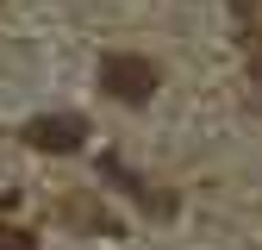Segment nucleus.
Instances as JSON below:
<instances>
[{
  "label": "nucleus",
  "instance_id": "obj_1",
  "mask_svg": "<svg viewBox=\"0 0 262 250\" xmlns=\"http://www.w3.org/2000/svg\"><path fill=\"white\" fill-rule=\"evenodd\" d=\"M100 88L113 94V100H125V107H150V100H156V88H162V69H156L150 56L113 50V56L100 62Z\"/></svg>",
  "mask_w": 262,
  "mask_h": 250
},
{
  "label": "nucleus",
  "instance_id": "obj_2",
  "mask_svg": "<svg viewBox=\"0 0 262 250\" xmlns=\"http://www.w3.org/2000/svg\"><path fill=\"white\" fill-rule=\"evenodd\" d=\"M19 138H25L31 150H44V156H75L81 138H88V119H81V113H44V119H31Z\"/></svg>",
  "mask_w": 262,
  "mask_h": 250
},
{
  "label": "nucleus",
  "instance_id": "obj_3",
  "mask_svg": "<svg viewBox=\"0 0 262 250\" xmlns=\"http://www.w3.org/2000/svg\"><path fill=\"white\" fill-rule=\"evenodd\" d=\"M100 175H106V181L119 187L125 200H138V206H144L150 219H169V213H175V194H156V187H150L144 175H131V169L119 163V156H100Z\"/></svg>",
  "mask_w": 262,
  "mask_h": 250
},
{
  "label": "nucleus",
  "instance_id": "obj_4",
  "mask_svg": "<svg viewBox=\"0 0 262 250\" xmlns=\"http://www.w3.org/2000/svg\"><path fill=\"white\" fill-rule=\"evenodd\" d=\"M0 250H38V238H31V232H13V225H0Z\"/></svg>",
  "mask_w": 262,
  "mask_h": 250
},
{
  "label": "nucleus",
  "instance_id": "obj_5",
  "mask_svg": "<svg viewBox=\"0 0 262 250\" xmlns=\"http://www.w3.org/2000/svg\"><path fill=\"white\" fill-rule=\"evenodd\" d=\"M250 81H256V88H262V50H256V62H250Z\"/></svg>",
  "mask_w": 262,
  "mask_h": 250
}]
</instances>
